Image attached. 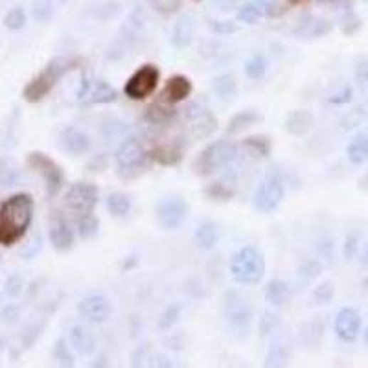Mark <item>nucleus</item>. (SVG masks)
Masks as SVG:
<instances>
[{
	"mask_svg": "<svg viewBox=\"0 0 368 368\" xmlns=\"http://www.w3.org/2000/svg\"><path fill=\"white\" fill-rule=\"evenodd\" d=\"M269 2H270V0H269Z\"/></svg>",
	"mask_w": 368,
	"mask_h": 368,
	"instance_id": "obj_43",
	"label": "nucleus"
},
{
	"mask_svg": "<svg viewBox=\"0 0 368 368\" xmlns=\"http://www.w3.org/2000/svg\"><path fill=\"white\" fill-rule=\"evenodd\" d=\"M231 275L236 284H260L266 276V258L256 247H241L231 260Z\"/></svg>",
	"mask_w": 368,
	"mask_h": 368,
	"instance_id": "obj_3",
	"label": "nucleus"
},
{
	"mask_svg": "<svg viewBox=\"0 0 368 368\" xmlns=\"http://www.w3.org/2000/svg\"><path fill=\"white\" fill-rule=\"evenodd\" d=\"M285 186L284 181L278 175H267L253 196V206L260 214H273L284 203Z\"/></svg>",
	"mask_w": 368,
	"mask_h": 368,
	"instance_id": "obj_7",
	"label": "nucleus"
},
{
	"mask_svg": "<svg viewBox=\"0 0 368 368\" xmlns=\"http://www.w3.org/2000/svg\"><path fill=\"white\" fill-rule=\"evenodd\" d=\"M53 357H56V361H58V363L74 364V363H72V361H74V357H72V354H70V348H68L67 342H65V341H59L58 345H56V350H53Z\"/></svg>",
	"mask_w": 368,
	"mask_h": 368,
	"instance_id": "obj_37",
	"label": "nucleus"
},
{
	"mask_svg": "<svg viewBox=\"0 0 368 368\" xmlns=\"http://www.w3.org/2000/svg\"><path fill=\"white\" fill-rule=\"evenodd\" d=\"M212 89L221 100H231L238 90V83H236L232 74H221L218 78H214Z\"/></svg>",
	"mask_w": 368,
	"mask_h": 368,
	"instance_id": "obj_30",
	"label": "nucleus"
},
{
	"mask_svg": "<svg viewBox=\"0 0 368 368\" xmlns=\"http://www.w3.org/2000/svg\"><path fill=\"white\" fill-rule=\"evenodd\" d=\"M181 149L175 144H157L153 149H149V159L157 160L159 164L172 166L181 160Z\"/></svg>",
	"mask_w": 368,
	"mask_h": 368,
	"instance_id": "obj_27",
	"label": "nucleus"
},
{
	"mask_svg": "<svg viewBox=\"0 0 368 368\" xmlns=\"http://www.w3.org/2000/svg\"><path fill=\"white\" fill-rule=\"evenodd\" d=\"M223 315L228 322L232 332L247 335L251 332V324H253V310L248 306L247 298L241 297L236 291H228L223 298Z\"/></svg>",
	"mask_w": 368,
	"mask_h": 368,
	"instance_id": "obj_6",
	"label": "nucleus"
},
{
	"mask_svg": "<svg viewBox=\"0 0 368 368\" xmlns=\"http://www.w3.org/2000/svg\"><path fill=\"white\" fill-rule=\"evenodd\" d=\"M173 115H175V111H173V109H168V107L160 105V103L149 107V109H147V112H146L147 120L153 122V124H164V122L172 120Z\"/></svg>",
	"mask_w": 368,
	"mask_h": 368,
	"instance_id": "obj_35",
	"label": "nucleus"
},
{
	"mask_svg": "<svg viewBox=\"0 0 368 368\" xmlns=\"http://www.w3.org/2000/svg\"><path fill=\"white\" fill-rule=\"evenodd\" d=\"M68 0H37L33 4V17L39 21V23H46L56 15L61 6L67 4Z\"/></svg>",
	"mask_w": 368,
	"mask_h": 368,
	"instance_id": "obj_29",
	"label": "nucleus"
},
{
	"mask_svg": "<svg viewBox=\"0 0 368 368\" xmlns=\"http://www.w3.org/2000/svg\"><path fill=\"white\" fill-rule=\"evenodd\" d=\"M194 241L201 251H212L219 241L218 225L214 221H209V219L201 221L196 226V232H194Z\"/></svg>",
	"mask_w": 368,
	"mask_h": 368,
	"instance_id": "obj_23",
	"label": "nucleus"
},
{
	"mask_svg": "<svg viewBox=\"0 0 368 368\" xmlns=\"http://www.w3.org/2000/svg\"><path fill=\"white\" fill-rule=\"evenodd\" d=\"M333 330H335V335L341 341L354 342L361 335V330H363L361 313L354 307H342L335 315V320H333Z\"/></svg>",
	"mask_w": 368,
	"mask_h": 368,
	"instance_id": "obj_14",
	"label": "nucleus"
},
{
	"mask_svg": "<svg viewBox=\"0 0 368 368\" xmlns=\"http://www.w3.org/2000/svg\"><path fill=\"white\" fill-rule=\"evenodd\" d=\"M105 206L112 218H125L131 212V199L122 191H111L105 199Z\"/></svg>",
	"mask_w": 368,
	"mask_h": 368,
	"instance_id": "obj_28",
	"label": "nucleus"
},
{
	"mask_svg": "<svg viewBox=\"0 0 368 368\" xmlns=\"http://www.w3.org/2000/svg\"><path fill=\"white\" fill-rule=\"evenodd\" d=\"M363 285H364V289H367V291H368V276H367V278H364Z\"/></svg>",
	"mask_w": 368,
	"mask_h": 368,
	"instance_id": "obj_41",
	"label": "nucleus"
},
{
	"mask_svg": "<svg viewBox=\"0 0 368 368\" xmlns=\"http://www.w3.org/2000/svg\"><path fill=\"white\" fill-rule=\"evenodd\" d=\"M315 124V118L310 111H304V109H298V111H291L288 116H285L284 127L289 135L293 137H302L306 135L307 131H311Z\"/></svg>",
	"mask_w": 368,
	"mask_h": 368,
	"instance_id": "obj_22",
	"label": "nucleus"
},
{
	"mask_svg": "<svg viewBox=\"0 0 368 368\" xmlns=\"http://www.w3.org/2000/svg\"><path fill=\"white\" fill-rule=\"evenodd\" d=\"M188 203L182 197H168L157 206V221L166 231H175L188 218Z\"/></svg>",
	"mask_w": 368,
	"mask_h": 368,
	"instance_id": "obj_11",
	"label": "nucleus"
},
{
	"mask_svg": "<svg viewBox=\"0 0 368 368\" xmlns=\"http://www.w3.org/2000/svg\"><path fill=\"white\" fill-rule=\"evenodd\" d=\"M291 295L293 293H291V288H289L288 282H284V280L280 278L270 280L266 288V300L269 302L270 306L275 307L285 306V304L291 300Z\"/></svg>",
	"mask_w": 368,
	"mask_h": 368,
	"instance_id": "obj_24",
	"label": "nucleus"
},
{
	"mask_svg": "<svg viewBox=\"0 0 368 368\" xmlns=\"http://www.w3.org/2000/svg\"><path fill=\"white\" fill-rule=\"evenodd\" d=\"M78 313H80L81 319H85L87 322L102 324L105 322V320L111 319L112 302L111 298L105 297V295H87V297L81 298L80 304H78Z\"/></svg>",
	"mask_w": 368,
	"mask_h": 368,
	"instance_id": "obj_13",
	"label": "nucleus"
},
{
	"mask_svg": "<svg viewBox=\"0 0 368 368\" xmlns=\"http://www.w3.org/2000/svg\"><path fill=\"white\" fill-rule=\"evenodd\" d=\"M26 162L33 172H37L43 177L48 196H58L59 191H61L63 184H65V173H63L61 166L53 159H50L48 155L41 153V151L28 153Z\"/></svg>",
	"mask_w": 368,
	"mask_h": 368,
	"instance_id": "obj_9",
	"label": "nucleus"
},
{
	"mask_svg": "<svg viewBox=\"0 0 368 368\" xmlns=\"http://www.w3.org/2000/svg\"><path fill=\"white\" fill-rule=\"evenodd\" d=\"M194 33H196V19L190 14H182L177 19V23L173 24L172 45L175 48H186L194 41Z\"/></svg>",
	"mask_w": 368,
	"mask_h": 368,
	"instance_id": "obj_20",
	"label": "nucleus"
},
{
	"mask_svg": "<svg viewBox=\"0 0 368 368\" xmlns=\"http://www.w3.org/2000/svg\"><path fill=\"white\" fill-rule=\"evenodd\" d=\"M50 243L53 245L56 251H70L74 247V241H75V236L74 231H72V226L68 225L67 221L63 218H53L52 223H50Z\"/></svg>",
	"mask_w": 368,
	"mask_h": 368,
	"instance_id": "obj_18",
	"label": "nucleus"
},
{
	"mask_svg": "<svg viewBox=\"0 0 368 368\" xmlns=\"http://www.w3.org/2000/svg\"><path fill=\"white\" fill-rule=\"evenodd\" d=\"M98 188L93 182H75L65 194V206L74 214V218H83L94 214L98 204Z\"/></svg>",
	"mask_w": 368,
	"mask_h": 368,
	"instance_id": "obj_8",
	"label": "nucleus"
},
{
	"mask_svg": "<svg viewBox=\"0 0 368 368\" xmlns=\"http://www.w3.org/2000/svg\"><path fill=\"white\" fill-rule=\"evenodd\" d=\"M236 159H238V146L232 140H216L204 147L194 160V172L209 177L228 168Z\"/></svg>",
	"mask_w": 368,
	"mask_h": 368,
	"instance_id": "obj_4",
	"label": "nucleus"
},
{
	"mask_svg": "<svg viewBox=\"0 0 368 368\" xmlns=\"http://www.w3.org/2000/svg\"><path fill=\"white\" fill-rule=\"evenodd\" d=\"M357 251V238L355 236H350L348 240H346V260H352Z\"/></svg>",
	"mask_w": 368,
	"mask_h": 368,
	"instance_id": "obj_39",
	"label": "nucleus"
},
{
	"mask_svg": "<svg viewBox=\"0 0 368 368\" xmlns=\"http://www.w3.org/2000/svg\"><path fill=\"white\" fill-rule=\"evenodd\" d=\"M149 160V151L140 137H127L116 149V166L124 175H137L138 169H146Z\"/></svg>",
	"mask_w": 368,
	"mask_h": 368,
	"instance_id": "obj_5",
	"label": "nucleus"
},
{
	"mask_svg": "<svg viewBox=\"0 0 368 368\" xmlns=\"http://www.w3.org/2000/svg\"><path fill=\"white\" fill-rule=\"evenodd\" d=\"M80 63L81 59L72 58V56H63V58L52 59V61H50L48 65H46V67L24 87V100L30 103L41 102L45 96H48V94L52 93L53 87H56L68 72L78 68Z\"/></svg>",
	"mask_w": 368,
	"mask_h": 368,
	"instance_id": "obj_2",
	"label": "nucleus"
},
{
	"mask_svg": "<svg viewBox=\"0 0 368 368\" xmlns=\"http://www.w3.org/2000/svg\"><path fill=\"white\" fill-rule=\"evenodd\" d=\"M78 98L85 105H105V103H115L118 100V93L107 81L90 78V80H83Z\"/></svg>",
	"mask_w": 368,
	"mask_h": 368,
	"instance_id": "obj_12",
	"label": "nucleus"
},
{
	"mask_svg": "<svg viewBox=\"0 0 368 368\" xmlns=\"http://www.w3.org/2000/svg\"><path fill=\"white\" fill-rule=\"evenodd\" d=\"M75 223H78V234H80L83 240H90V238H94V236L98 234L100 221L94 214H90V216H83V218H78L75 219Z\"/></svg>",
	"mask_w": 368,
	"mask_h": 368,
	"instance_id": "obj_34",
	"label": "nucleus"
},
{
	"mask_svg": "<svg viewBox=\"0 0 368 368\" xmlns=\"http://www.w3.org/2000/svg\"><path fill=\"white\" fill-rule=\"evenodd\" d=\"M346 159L354 166H363L368 162V133H357L346 147Z\"/></svg>",
	"mask_w": 368,
	"mask_h": 368,
	"instance_id": "obj_25",
	"label": "nucleus"
},
{
	"mask_svg": "<svg viewBox=\"0 0 368 368\" xmlns=\"http://www.w3.org/2000/svg\"><path fill=\"white\" fill-rule=\"evenodd\" d=\"M70 348L81 355H90L96 350V337L87 326L75 324L70 328Z\"/></svg>",
	"mask_w": 368,
	"mask_h": 368,
	"instance_id": "obj_21",
	"label": "nucleus"
},
{
	"mask_svg": "<svg viewBox=\"0 0 368 368\" xmlns=\"http://www.w3.org/2000/svg\"><path fill=\"white\" fill-rule=\"evenodd\" d=\"M267 70H269V61L263 58L262 53H256L245 63V74H247L248 80H262Z\"/></svg>",
	"mask_w": 368,
	"mask_h": 368,
	"instance_id": "obj_32",
	"label": "nucleus"
},
{
	"mask_svg": "<svg viewBox=\"0 0 368 368\" xmlns=\"http://www.w3.org/2000/svg\"><path fill=\"white\" fill-rule=\"evenodd\" d=\"M28 23V17H26V11L24 8L21 6H15L4 15V26L11 31H19L23 30Z\"/></svg>",
	"mask_w": 368,
	"mask_h": 368,
	"instance_id": "obj_33",
	"label": "nucleus"
},
{
	"mask_svg": "<svg viewBox=\"0 0 368 368\" xmlns=\"http://www.w3.org/2000/svg\"><path fill=\"white\" fill-rule=\"evenodd\" d=\"M59 146L68 155L80 157L85 155V153H89L90 147H93V140H90V137L85 133L83 129L68 125L59 135Z\"/></svg>",
	"mask_w": 368,
	"mask_h": 368,
	"instance_id": "obj_16",
	"label": "nucleus"
},
{
	"mask_svg": "<svg viewBox=\"0 0 368 368\" xmlns=\"http://www.w3.org/2000/svg\"><path fill=\"white\" fill-rule=\"evenodd\" d=\"M293 2H306V0H293Z\"/></svg>",
	"mask_w": 368,
	"mask_h": 368,
	"instance_id": "obj_42",
	"label": "nucleus"
},
{
	"mask_svg": "<svg viewBox=\"0 0 368 368\" xmlns=\"http://www.w3.org/2000/svg\"><path fill=\"white\" fill-rule=\"evenodd\" d=\"M266 2H262V0H248L238 9V21L245 24H256L266 17Z\"/></svg>",
	"mask_w": 368,
	"mask_h": 368,
	"instance_id": "obj_26",
	"label": "nucleus"
},
{
	"mask_svg": "<svg viewBox=\"0 0 368 368\" xmlns=\"http://www.w3.org/2000/svg\"><path fill=\"white\" fill-rule=\"evenodd\" d=\"M288 357V346H284L282 342H275V345L270 346V354L267 355V364H284Z\"/></svg>",
	"mask_w": 368,
	"mask_h": 368,
	"instance_id": "obj_36",
	"label": "nucleus"
},
{
	"mask_svg": "<svg viewBox=\"0 0 368 368\" xmlns=\"http://www.w3.org/2000/svg\"><path fill=\"white\" fill-rule=\"evenodd\" d=\"M194 90V85L188 80L186 75H172L164 85V90H162V102L168 103V105H175V103H181L188 98Z\"/></svg>",
	"mask_w": 368,
	"mask_h": 368,
	"instance_id": "obj_17",
	"label": "nucleus"
},
{
	"mask_svg": "<svg viewBox=\"0 0 368 368\" xmlns=\"http://www.w3.org/2000/svg\"><path fill=\"white\" fill-rule=\"evenodd\" d=\"M260 120H262V116L258 115V112L241 111L240 115H236L234 118L228 122V127H226V131H228L231 135L240 133V131H243V129H248L251 125H254L256 122H260Z\"/></svg>",
	"mask_w": 368,
	"mask_h": 368,
	"instance_id": "obj_31",
	"label": "nucleus"
},
{
	"mask_svg": "<svg viewBox=\"0 0 368 368\" xmlns=\"http://www.w3.org/2000/svg\"><path fill=\"white\" fill-rule=\"evenodd\" d=\"M363 339H364V345H367V348H368V328L364 330V333H363Z\"/></svg>",
	"mask_w": 368,
	"mask_h": 368,
	"instance_id": "obj_40",
	"label": "nucleus"
},
{
	"mask_svg": "<svg viewBox=\"0 0 368 368\" xmlns=\"http://www.w3.org/2000/svg\"><path fill=\"white\" fill-rule=\"evenodd\" d=\"M160 81V70L155 65H142L125 81L124 94L129 100H146L155 93Z\"/></svg>",
	"mask_w": 368,
	"mask_h": 368,
	"instance_id": "obj_10",
	"label": "nucleus"
},
{
	"mask_svg": "<svg viewBox=\"0 0 368 368\" xmlns=\"http://www.w3.org/2000/svg\"><path fill=\"white\" fill-rule=\"evenodd\" d=\"M332 31V24L328 19L317 17V15H306L300 19V23L295 26V33L302 39H319Z\"/></svg>",
	"mask_w": 368,
	"mask_h": 368,
	"instance_id": "obj_19",
	"label": "nucleus"
},
{
	"mask_svg": "<svg viewBox=\"0 0 368 368\" xmlns=\"http://www.w3.org/2000/svg\"><path fill=\"white\" fill-rule=\"evenodd\" d=\"M33 221V199L28 194H15L0 204V245L11 247L26 236Z\"/></svg>",
	"mask_w": 368,
	"mask_h": 368,
	"instance_id": "obj_1",
	"label": "nucleus"
},
{
	"mask_svg": "<svg viewBox=\"0 0 368 368\" xmlns=\"http://www.w3.org/2000/svg\"><path fill=\"white\" fill-rule=\"evenodd\" d=\"M23 288H24L23 278H21V276H11V278L8 280V284H6V293H8V297L15 298L21 295Z\"/></svg>",
	"mask_w": 368,
	"mask_h": 368,
	"instance_id": "obj_38",
	"label": "nucleus"
},
{
	"mask_svg": "<svg viewBox=\"0 0 368 368\" xmlns=\"http://www.w3.org/2000/svg\"><path fill=\"white\" fill-rule=\"evenodd\" d=\"M186 116L188 124H190V131L191 135L196 138H206L218 129V120H216V116L209 111V109H204L203 105L199 103H194V105L186 107Z\"/></svg>",
	"mask_w": 368,
	"mask_h": 368,
	"instance_id": "obj_15",
	"label": "nucleus"
}]
</instances>
